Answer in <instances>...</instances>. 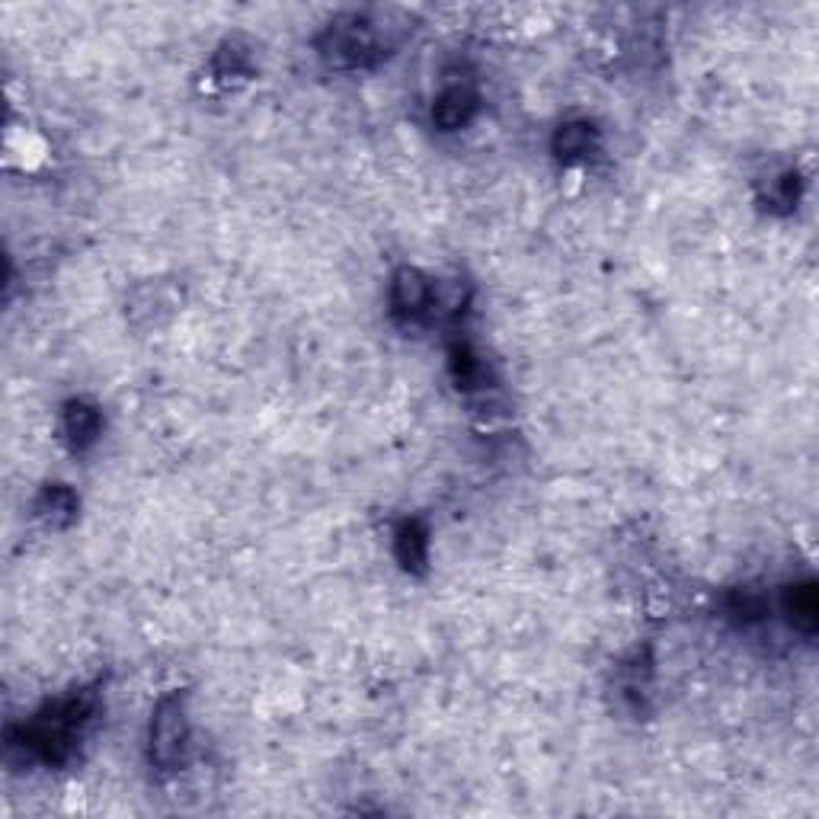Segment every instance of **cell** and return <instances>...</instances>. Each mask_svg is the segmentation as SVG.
<instances>
[{
	"instance_id": "2",
	"label": "cell",
	"mask_w": 819,
	"mask_h": 819,
	"mask_svg": "<svg viewBox=\"0 0 819 819\" xmlns=\"http://www.w3.org/2000/svg\"><path fill=\"white\" fill-rule=\"evenodd\" d=\"M317 52L330 68L352 71V68H369L381 55H388V42H381L378 23L372 16L343 13L324 30V36L317 42Z\"/></svg>"
},
{
	"instance_id": "3",
	"label": "cell",
	"mask_w": 819,
	"mask_h": 819,
	"mask_svg": "<svg viewBox=\"0 0 819 819\" xmlns=\"http://www.w3.org/2000/svg\"><path fill=\"white\" fill-rule=\"evenodd\" d=\"M189 708L187 692H167L150 714L148 759L157 772H180L189 755Z\"/></svg>"
},
{
	"instance_id": "1",
	"label": "cell",
	"mask_w": 819,
	"mask_h": 819,
	"mask_svg": "<svg viewBox=\"0 0 819 819\" xmlns=\"http://www.w3.org/2000/svg\"><path fill=\"white\" fill-rule=\"evenodd\" d=\"M97 714H100V692L80 688L75 695L38 710L36 717L23 727L20 745L30 749L42 762L58 765V762L71 759L75 745L83 740V733L97 720Z\"/></svg>"
},
{
	"instance_id": "4",
	"label": "cell",
	"mask_w": 819,
	"mask_h": 819,
	"mask_svg": "<svg viewBox=\"0 0 819 819\" xmlns=\"http://www.w3.org/2000/svg\"><path fill=\"white\" fill-rule=\"evenodd\" d=\"M391 311L397 321L404 324H419V321H429L436 311H439V292H436V282L413 269V266H404L394 272L391 279Z\"/></svg>"
},
{
	"instance_id": "11",
	"label": "cell",
	"mask_w": 819,
	"mask_h": 819,
	"mask_svg": "<svg viewBox=\"0 0 819 819\" xmlns=\"http://www.w3.org/2000/svg\"><path fill=\"white\" fill-rule=\"evenodd\" d=\"M451 374H455V381H458V388H464V391H478V388H484V378H486V366L481 362V356L468 346V343H455L451 346Z\"/></svg>"
},
{
	"instance_id": "9",
	"label": "cell",
	"mask_w": 819,
	"mask_h": 819,
	"mask_svg": "<svg viewBox=\"0 0 819 819\" xmlns=\"http://www.w3.org/2000/svg\"><path fill=\"white\" fill-rule=\"evenodd\" d=\"M784 612L790 618V625L797 631L814 633L819 625V602H817V590L814 583H800V586H790L784 593Z\"/></svg>"
},
{
	"instance_id": "8",
	"label": "cell",
	"mask_w": 819,
	"mask_h": 819,
	"mask_svg": "<svg viewBox=\"0 0 819 819\" xmlns=\"http://www.w3.org/2000/svg\"><path fill=\"white\" fill-rule=\"evenodd\" d=\"M598 150V132L590 122H563L554 132V154L563 160H586Z\"/></svg>"
},
{
	"instance_id": "6",
	"label": "cell",
	"mask_w": 819,
	"mask_h": 819,
	"mask_svg": "<svg viewBox=\"0 0 819 819\" xmlns=\"http://www.w3.org/2000/svg\"><path fill=\"white\" fill-rule=\"evenodd\" d=\"M394 554L410 573H423L429 560V531L419 519H404L394 531Z\"/></svg>"
},
{
	"instance_id": "10",
	"label": "cell",
	"mask_w": 819,
	"mask_h": 819,
	"mask_svg": "<svg viewBox=\"0 0 819 819\" xmlns=\"http://www.w3.org/2000/svg\"><path fill=\"white\" fill-rule=\"evenodd\" d=\"M36 513L48 525H71L77 516V496L65 484L45 486L36 500Z\"/></svg>"
},
{
	"instance_id": "14",
	"label": "cell",
	"mask_w": 819,
	"mask_h": 819,
	"mask_svg": "<svg viewBox=\"0 0 819 819\" xmlns=\"http://www.w3.org/2000/svg\"><path fill=\"white\" fill-rule=\"evenodd\" d=\"M730 612H733L737 618H743V621H759V618L768 612V605H765L762 593H755V590H740V593H733V598H730Z\"/></svg>"
},
{
	"instance_id": "13",
	"label": "cell",
	"mask_w": 819,
	"mask_h": 819,
	"mask_svg": "<svg viewBox=\"0 0 819 819\" xmlns=\"http://www.w3.org/2000/svg\"><path fill=\"white\" fill-rule=\"evenodd\" d=\"M215 75L222 80H231V77H247L250 75V52L240 45V42H224L222 48L215 52V61H212Z\"/></svg>"
},
{
	"instance_id": "5",
	"label": "cell",
	"mask_w": 819,
	"mask_h": 819,
	"mask_svg": "<svg viewBox=\"0 0 819 819\" xmlns=\"http://www.w3.org/2000/svg\"><path fill=\"white\" fill-rule=\"evenodd\" d=\"M478 110H481V97L471 83H448L433 103V122L442 132H458L478 115Z\"/></svg>"
},
{
	"instance_id": "12",
	"label": "cell",
	"mask_w": 819,
	"mask_h": 819,
	"mask_svg": "<svg viewBox=\"0 0 819 819\" xmlns=\"http://www.w3.org/2000/svg\"><path fill=\"white\" fill-rule=\"evenodd\" d=\"M797 199H800V177H797L794 170H782L778 177L768 180V187H765V202H768V209L790 212V209H797Z\"/></svg>"
},
{
	"instance_id": "7",
	"label": "cell",
	"mask_w": 819,
	"mask_h": 819,
	"mask_svg": "<svg viewBox=\"0 0 819 819\" xmlns=\"http://www.w3.org/2000/svg\"><path fill=\"white\" fill-rule=\"evenodd\" d=\"M61 426H65V439L80 451V448H90L100 439L103 416H100V410L93 407V404H87V401H71L65 407Z\"/></svg>"
}]
</instances>
